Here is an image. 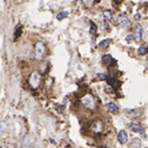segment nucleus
Wrapping results in <instances>:
<instances>
[{
  "label": "nucleus",
  "instance_id": "1",
  "mask_svg": "<svg viewBox=\"0 0 148 148\" xmlns=\"http://www.w3.org/2000/svg\"><path fill=\"white\" fill-rule=\"evenodd\" d=\"M44 52H45V46H44V44L42 42H37L34 49L35 58L38 59V60L42 59V57L44 55Z\"/></svg>",
  "mask_w": 148,
  "mask_h": 148
},
{
  "label": "nucleus",
  "instance_id": "2",
  "mask_svg": "<svg viewBox=\"0 0 148 148\" xmlns=\"http://www.w3.org/2000/svg\"><path fill=\"white\" fill-rule=\"evenodd\" d=\"M82 104L88 109H94L95 108V101L91 95H85L81 100Z\"/></svg>",
  "mask_w": 148,
  "mask_h": 148
},
{
  "label": "nucleus",
  "instance_id": "3",
  "mask_svg": "<svg viewBox=\"0 0 148 148\" xmlns=\"http://www.w3.org/2000/svg\"><path fill=\"white\" fill-rule=\"evenodd\" d=\"M128 127H129V129L131 131H133V132H135V133H139V134H141L142 136L145 137V131H144V129H143V128L141 127L140 125H139V124L132 122V123H129Z\"/></svg>",
  "mask_w": 148,
  "mask_h": 148
},
{
  "label": "nucleus",
  "instance_id": "4",
  "mask_svg": "<svg viewBox=\"0 0 148 148\" xmlns=\"http://www.w3.org/2000/svg\"><path fill=\"white\" fill-rule=\"evenodd\" d=\"M39 80H40V76L39 74L37 72H34L31 75L30 77V80H29V82H30L31 86H32L33 88H36L38 86V84H39Z\"/></svg>",
  "mask_w": 148,
  "mask_h": 148
},
{
  "label": "nucleus",
  "instance_id": "5",
  "mask_svg": "<svg viewBox=\"0 0 148 148\" xmlns=\"http://www.w3.org/2000/svg\"><path fill=\"white\" fill-rule=\"evenodd\" d=\"M117 21H118V23H119L120 26H122V27H128L130 25L129 19L126 17L125 15H120L119 17L117 18Z\"/></svg>",
  "mask_w": 148,
  "mask_h": 148
},
{
  "label": "nucleus",
  "instance_id": "6",
  "mask_svg": "<svg viewBox=\"0 0 148 148\" xmlns=\"http://www.w3.org/2000/svg\"><path fill=\"white\" fill-rule=\"evenodd\" d=\"M117 138H118V141H119L121 144H125L128 140V135L124 130H121L119 133H118Z\"/></svg>",
  "mask_w": 148,
  "mask_h": 148
},
{
  "label": "nucleus",
  "instance_id": "7",
  "mask_svg": "<svg viewBox=\"0 0 148 148\" xmlns=\"http://www.w3.org/2000/svg\"><path fill=\"white\" fill-rule=\"evenodd\" d=\"M143 37V30L140 26H137V28L135 29V33H134V38L135 41H141Z\"/></svg>",
  "mask_w": 148,
  "mask_h": 148
},
{
  "label": "nucleus",
  "instance_id": "8",
  "mask_svg": "<svg viewBox=\"0 0 148 148\" xmlns=\"http://www.w3.org/2000/svg\"><path fill=\"white\" fill-rule=\"evenodd\" d=\"M102 62L106 65H111L112 63H114L115 61H114V59L112 58L111 55H109V54H105V55L102 57Z\"/></svg>",
  "mask_w": 148,
  "mask_h": 148
},
{
  "label": "nucleus",
  "instance_id": "9",
  "mask_svg": "<svg viewBox=\"0 0 148 148\" xmlns=\"http://www.w3.org/2000/svg\"><path fill=\"white\" fill-rule=\"evenodd\" d=\"M106 108H107V110L109 112H111V113H116V112L118 111V106L113 102H109L108 104L106 105Z\"/></svg>",
  "mask_w": 148,
  "mask_h": 148
},
{
  "label": "nucleus",
  "instance_id": "10",
  "mask_svg": "<svg viewBox=\"0 0 148 148\" xmlns=\"http://www.w3.org/2000/svg\"><path fill=\"white\" fill-rule=\"evenodd\" d=\"M92 129H93L94 132H96V133L101 132V131H102V123H101V122H99V121L95 122V123L93 124V126H92Z\"/></svg>",
  "mask_w": 148,
  "mask_h": 148
},
{
  "label": "nucleus",
  "instance_id": "11",
  "mask_svg": "<svg viewBox=\"0 0 148 148\" xmlns=\"http://www.w3.org/2000/svg\"><path fill=\"white\" fill-rule=\"evenodd\" d=\"M140 146H141V141L137 138L133 139L132 142H131L129 145L130 148H140Z\"/></svg>",
  "mask_w": 148,
  "mask_h": 148
},
{
  "label": "nucleus",
  "instance_id": "12",
  "mask_svg": "<svg viewBox=\"0 0 148 148\" xmlns=\"http://www.w3.org/2000/svg\"><path fill=\"white\" fill-rule=\"evenodd\" d=\"M110 42H111V39H104V40H102V41L99 43V47L100 48H102V49H105V48H107L108 47V45L110 44Z\"/></svg>",
  "mask_w": 148,
  "mask_h": 148
},
{
  "label": "nucleus",
  "instance_id": "13",
  "mask_svg": "<svg viewBox=\"0 0 148 148\" xmlns=\"http://www.w3.org/2000/svg\"><path fill=\"white\" fill-rule=\"evenodd\" d=\"M67 16H68V12H67V11H62V12H60V13L57 14L56 18H57V20L61 21V20H63V19L66 18Z\"/></svg>",
  "mask_w": 148,
  "mask_h": 148
},
{
  "label": "nucleus",
  "instance_id": "14",
  "mask_svg": "<svg viewBox=\"0 0 148 148\" xmlns=\"http://www.w3.org/2000/svg\"><path fill=\"white\" fill-rule=\"evenodd\" d=\"M104 18L106 19V20H110L112 18V13L111 11H109V10H106V11H104Z\"/></svg>",
  "mask_w": 148,
  "mask_h": 148
},
{
  "label": "nucleus",
  "instance_id": "15",
  "mask_svg": "<svg viewBox=\"0 0 148 148\" xmlns=\"http://www.w3.org/2000/svg\"><path fill=\"white\" fill-rule=\"evenodd\" d=\"M148 52V48L146 47H140L138 49V53L140 54V55H144V54H146Z\"/></svg>",
  "mask_w": 148,
  "mask_h": 148
},
{
  "label": "nucleus",
  "instance_id": "16",
  "mask_svg": "<svg viewBox=\"0 0 148 148\" xmlns=\"http://www.w3.org/2000/svg\"><path fill=\"white\" fill-rule=\"evenodd\" d=\"M96 31H97L96 25H95L94 23H91V27H90V33H91V34H95V33H96Z\"/></svg>",
  "mask_w": 148,
  "mask_h": 148
},
{
  "label": "nucleus",
  "instance_id": "17",
  "mask_svg": "<svg viewBox=\"0 0 148 148\" xmlns=\"http://www.w3.org/2000/svg\"><path fill=\"white\" fill-rule=\"evenodd\" d=\"M133 39H135V38H134V35H128V36H126V38H125V40L128 42V43H130V42L132 41Z\"/></svg>",
  "mask_w": 148,
  "mask_h": 148
},
{
  "label": "nucleus",
  "instance_id": "18",
  "mask_svg": "<svg viewBox=\"0 0 148 148\" xmlns=\"http://www.w3.org/2000/svg\"><path fill=\"white\" fill-rule=\"evenodd\" d=\"M97 78H98V79H101V80H106L107 79L106 75H104V74H98V75H97Z\"/></svg>",
  "mask_w": 148,
  "mask_h": 148
}]
</instances>
